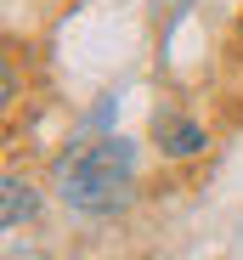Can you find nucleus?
<instances>
[{"label":"nucleus","instance_id":"f257e3e1","mask_svg":"<svg viewBox=\"0 0 243 260\" xmlns=\"http://www.w3.org/2000/svg\"><path fill=\"white\" fill-rule=\"evenodd\" d=\"M130 181H136V142H125V136L85 142L79 153H62V164H57V192L79 215L125 209L130 204Z\"/></svg>","mask_w":243,"mask_h":260},{"label":"nucleus","instance_id":"7ed1b4c3","mask_svg":"<svg viewBox=\"0 0 243 260\" xmlns=\"http://www.w3.org/2000/svg\"><path fill=\"white\" fill-rule=\"evenodd\" d=\"M34 209H40L34 187L17 176V170H12V176L0 181V226H23V221H34Z\"/></svg>","mask_w":243,"mask_h":260},{"label":"nucleus","instance_id":"39448f33","mask_svg":"<svg viewBox=\"0 0 243 260\" xmlns=\"http://www.w3.org/2000/svg\"><path fill=\"white\" fill-rule=\"evenodd\" d=\"M6 260H46V254H40V249H23V243H12V254Z\"/></svg>","mask_w":243,"mask_h":260},{"label":"nucleus","instance_id":"f03ea898","mask_svg":"<svg viewBox=\"0 0 243 260\" xmlns=\"http://www.w3.org/2000/svg\"><path fill=\"white\" fill-rule=\"evenodd\" d=\"M158 147H164V158H192V153H204L210 147V130L198 124V119H164L158 113Z\"/></svg>","mask_w":243,"mask_h":260},{"label":"nucleus","instance_id":"20e7f679","mask_svg":"<svg viewBox=\"0 0 243 260\" xmlns=\"http://www.w3.org/2000/svg\"><path fill=\"white\" fill-rule=\"evenodd\" d=\"M187 6H192V0H158V12H164V28H170V23H176Z\"/></svg>","mask_w":243,"mask_h":260}]
</instances>
